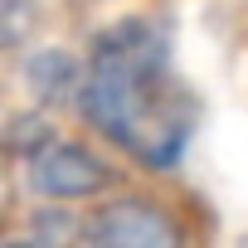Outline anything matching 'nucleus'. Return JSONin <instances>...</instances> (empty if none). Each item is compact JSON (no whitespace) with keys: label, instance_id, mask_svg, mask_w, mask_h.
I'll list each match as a JSON object with an SVG mask.
<instances>
[{"label":"nucleus","instance_id":"nucleus-1","mask_svg":"<svg viewBox=\"0 0 248 248\" xmlns=\"http://www.w3.org/2000/svg\"><path fill=\"white\" fill-rule=\"evenodd\" d=\"M78 112L146 170H175L195 141V97L175 78L170 30L146 15L112 20L88 44Z\"/></svg>","mask_w":248,"mask_h":248},{"label":"nucleus","instance_id":"nucleus-2","mask_svg":"<svg viewBox=\"0 0 248 248\" xmlns=\"http://www.w3.org/2000/svg\"><path fill=\"white\" fill-rule=\"evenodd\" d=\"M25 185L30 195L39 200H54V204H78V200H93V195H107L117 185V170L83 141H49L34 161H25Z\"/></svg>","mask_w":248,"mask_h":248},{"label":"nucleus","instance_id":"nucleus-3","mask_svg":"<svg viewBox=\"0 0 248 248\" xmlns=\"http://www.w3.org/2000/svg\"><path fill=\"white\" fill-rule=\"evenodd\" d=\"M83 238H88V248H185V233H180L175 214L141 200V195L102 204L88 219Z\"/></svg>","mask_w":248,"mask_h":248},{"label":"nucleus","instance_id":"nucleus-4","mask_svg":"<svg viewBox=\"0 0 248 248\" xmlns=\"http://www.w3.org/2000/svg\"><path fill=\"white\" fill-rule=\"evenodd\" d=\"M83 78H88V59H73L68 49H39L25 59V83L34 93L39 107H68L83 97Z\"/></svg>","mask_w":248,"mask_h":248},{"label":"nucleus","instance_id":"nucleus-5","mask_svg":"<svg viewBox=\"0 0 248 248\" xmlns=\"http://www.w3.org/2000/svg\"><path fill=\"white\" fill-rule=\"evenodd\" d=\"M5 141H10V156H20V161H34V156H39L49 141H59V132H54V122H49L39 107H30V112H15V117H10Z\"/></svg>","mask_w":248,"mask_h":248},{"label":"nucleus","instance_id":"nucleus-6","mask_svg":"<svg viewBox=\"0 0 248 248\" xmlns=\"http://www.w3.org/2000/svg\"><path fill=\"white\" fill-rule=\"evenodd\" d=\"M0 39H5V49H20L25 44V34L39 25V0H5L0 5Z\"/></svg>","mask_w":248,"mask_h":248},{"label":"nucleus","instance_id":"nucleus-7","mask_svg":"<svg viewBox=\"0 0 248 248\" xmlns=\"http://www.w3.org/2000/svg\"><path fill=\"white\" fill-rule=\"evenodd\" d=\"M5 248H39V243H34V238H10Z\"/></svg>","mask_w":248,"mask_h":248}]
</instances>
